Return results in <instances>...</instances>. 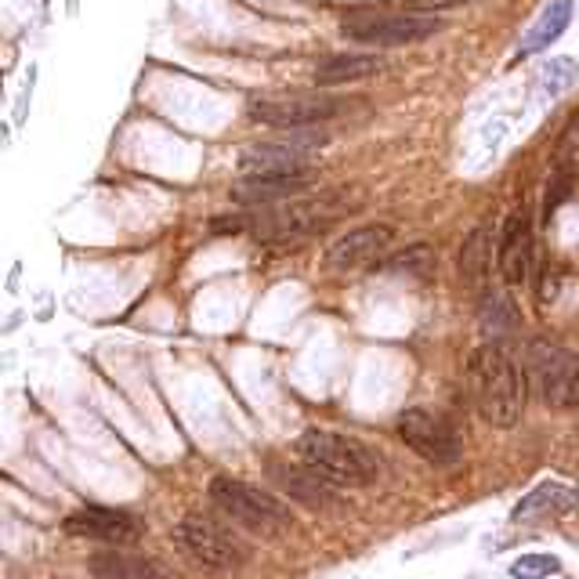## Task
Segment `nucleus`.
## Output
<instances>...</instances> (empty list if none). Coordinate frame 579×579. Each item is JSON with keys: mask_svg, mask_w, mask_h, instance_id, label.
Here are the masks:
<instances>
[{"mask_svg": "<svg viewBox=\"0 0 579 579\" xmlns=\"http://www.w3.org/2000/svg\"><path fill=\"white\" fill-rule=\"evenodd\" d=\"M297 456L301 464L319 475L330 485H344V489H359V485L377 482V460L370 456V449L359 446L355 438L333 435V431H304L297 438Z\"/></svg>", "mask_w": 579, "mask_h": 579, "instance_id": "2", "label": "nucleus"}, {"mask_svg": "<svg viewBox=\"0 0 579 579\" xmlns=\"http://www.w3.org/2000/svg\"><path fill=\"white\" fill-rule=\"evenodd\" d=\"M337 113H344V102H337L330 95H276L250 102V116L257 124L279 127V131H301V127L326 124Z\"/></svg>", "mask_w": 579, "mask_h": 579, "instance_id": "8", "label": "nucleus"}, {"mask_svg": "<svg viewBox=\"0 0 579 579\" xmlns=\"http://www.w3.org/2000/svg\"><path fill=\"white\" fill-rule=\"evenodd\" d=\"M276 478L286 493H294L297 500H304V504H315V507L337 504V496L330 493V482L312 475L308 467H304V471H297V467H276Z\"/></svg>", "mask_w": 579, "mask_h": 579, "instance_id": "20", "label": "nucleus"}, {"mask_svg": "<svg viewBox=\"0 0 579 579\" xmlns=\"http://www.w3.org/2000/svg\"><path fill=\"white\" fill-rule=\"evenodd\" d=\"M210 504L225 511L232 522L247 525L250 532L261 536H276V532L290 529L294 514L279 496L257 489V485L239 482V478H214L210 482Z\"/></svg>", "mask_w": 579, "mask_h": 579, "instance_id": "4", "label": "nucleus"}, {"mask_svg": "<svg viewBox=\"0 0 579 579\" xmlns=\"http://www.w3.org/2000/svg\"><path fill=\"white\" fill-rule=\"evenodd\" d=\"M210 232H250V214H225L210 221Z\"/></svg>", "mask_w": 579, "mask_h": 579, "instance_id": "26", "label": "nucleus"}, {"mask_svg": "<svg viewBox=\"0 0 579 579\" xmlns=\"http://www.w3.org/2000/svg\"><path fill=\"white\" fill-rule=\"evenodd\" d=\"M518 326V308L511 304V297L504 294H485L482 297V330L500 337V333Z\"/></svg>", "mask_w": 579, "mask_h": 579, "instance_id": "21", "label": "nucleus"}, {"mask_svg": "<svg viewBox=\"0 0 579 579\" xmlns=\"http://www.w3.org/2000/svg\"><path fill=\"white\" fill-rule=\"evenodd\" d=\"M326 138H304V142H268L254 145L239 156V171L243 174H290L308 171V145H323Z\"/></svg>", "mask_w": 579, "mask_h": 579, "instance_id": "13", "label": "nucleus"}, {"mask_svg": "<svg viewBox=\"0 0 579 579\" xmlns=\"http://www.w3.org/2000/svg\"><path fill=\"white\" fill-rule=\"evenodd\" d=\"M348 210V200L341 192H326V196H312V200H294L283 207H268L250 214V232L265 243H286V239H304L330 228L333 221Z\"/></svg>", "mask_w": 579, "mask_h": 579, "instance_id": "3", "label": "nucleus"}, {"mask_svg": "<svg viewBox=\"0 0 579 579\" xmlns=\"http://www.w3.org/2000/svg\"><path fill=\"white\" fill-rule=\"evenodd\" d=\"M431 268H435V250L424 247V243L406 247L402 254L384 261V272H417V276H424V272H431Z\"/></svg>", "mask_w": 579, "mask_h": 579, "instance_id": "22", "label": "nucleus"}, {"mask_svg": "<svg viewBox=\"0 0 579 579\" xmlns=\"http://www.w3.org/2000/svg\"><path fill=\"white\" fill-rule=\"evenodd\" d=\"M579 504V493L565 482H540L529 496L518 500V507L511 511V522H536L547 514H569Z\"/></svg>", "mask_w": 579, "mask_h": 579, "instance_id": "16", "label": "nucleus"}, {"mask_svg": "<svg viewBox=\"0 0 579 579\" xmlns=\"http://www.w3.org/2000/svg\"><path fill=\"white\" fill-rule=\"evenodd\" d=\"M489 265H493V232L478 225L460 247V279L478 290L485 283V276H489Z\"/></svg>", "mask_w": 579, "mask_h": 579, "instance_id": "18", "label": "nucleus"}, {"mask_svg": "<svg viewBox=\"0 0 579 579\" xmlns=\"http://www.w3.org/2000/svg\"><path fill=\"white\" fill-rule=\"evenodd\" d=\"M399 438L428 464H456L460 460V438L446 420L431 409H406L399 413Z\"/></svg>", "mask_w": 579, "mask_h": 579, "instance_id": "9", "label": "nucleus"}, {"mask_svg": "<svg viewBox=\"0 0 579 579\" xmlns=\"http://www.w3.org/2000/svg\"><path fill=\"white\" fill-rule=\"evenodd\" d=\"M312 167L308 171H290V174H243L232 196L239 203H254V207H265V203L290 200V196H301L308 185H312Z\"/></svg>", "mask_w": 579, "mask_h": 579, "instance_id": "14", "label": "nucleus"}, {"mask_svg": "<svg viewBox=\"0 0 579 579\" xmlns=\"http://www.w3.org/2000/svg\"><path fill=\"white\" fill-rule=\"evenodd\" d=\"M91 572L98 579H167L163 565L145 554L124 551V547H109V551L91 554Z\"/></svg>", "mask_w": 579, "mask_h": 579, "instance_id": "15", "label": "nucleus"}, {"mask_svg": "<svg viewBox=\"0 0 579 579\" xmlns=\"http://www.w3.org/2000/svg\"><path fill=\"white\" fill-rule=\"evenodd\" d=\"M569 22H572V0H554V4H547V11H543L540 19L532 22L529 33H525L522 55H536V51L551 48L554 40L569 29Z\"/></svg>", "mask_w": 579, "mask_h": 579, "instance_id": "17", "label": "nucleus"}, {"mask_svg": "<svg viewBox=\"0 0 579 579\" xmlns=\"http://www.w3.org/2000/svg\"><path fill=\"white\" fill-rule=\"evenodd\" d=\"M174 547L189 561L203 565V569H239L247 561L243 543L232 536L228 529H221L214 518H203V514H185L178 525H174Z\"/></svg>", "mask_w": 579, "mask_h": 579, "instance_id": "6", "label": "nucleus"}, {"mask_svg": "<svg viewBox=\"0 0 579 579\" xmlns=\"http://www.w3.org/2000/svg\"><path fill=\"white\" fill-rule=\"evenodd\" d=\"M442 22L435 15H420V11H359L344 19V37L355 44H370V48H399V44H417V40L435 37Z\"/></svg>", "mask_w": 579, "mask_h": 579, "instance_id": "5", "label": "nucleus"}, {"mask_svg": "<svg viewBox=\"0 0 579 579\" xmlns=\"http://www.w3.org/2000/svg\"><path fill=\"white\" fill-rule=\"evenodd\" d=\"M496 265L507 286H522L532 272V221L525 210L511 214L500 236V250H496Z\"/></svg>", "mask_w": 579, "mask_h": 579, "instance_id": "12", "label": "nucleus"}, {"mask_svg": "<svg viewBox=\"0 0 579 579\" xmlns=\"http://www.w3.org/2000/svg\"><path fill=\"white\" fill-rule=\"evenodd\" d=\"M529 373L540 388V399L551 409L579 406V355L551 341L529 344Z\"/></svg>", "mask_w": 579, "mask_h": 579, "instance_id": "7", "label": "nucleus"}, {"mask_svg": "<svg viewBox=\"0 0 579 579\" xmlns=\"http://www.w3.org/2000/svg\"><path fill=\"white\" fill-rule=\"evenodd\" d=\"M391 239H395V228L391 225L352 228L348 236L333 239V247L326 250V268H333V272H352V268L373 265V261L391 247Z\"/></svg>", "mask_w": 579, "mask_h": 579, "instance_id": "11", "label": "nucleus"}, {"mask_svg": "<svg viewBox=\"0 0 579 579\" xmlns=\"http://www.w3.org/2000/svg\"><path fill=\"white\" fill-rule=\"evenodd\" d=\"M380 69L377 55H333L326 62H319L315 69V80L319 84H352V80H362V76H373Z\"/></svg>", "mask_w": 579, "mask_h": 579, "instance_id": "19", "label": "nucleus"}, {"mask_svg": "<svg viewBox=\"0 0 579 579\" xmlns=\"http://www.w3.org/2000/svg\"><path fill=\"white\" fill-rule=\"evenodd\" d=\"M409 11H420V15H435V11L460 8V4H471V0H402Z\"/></svg>", "mask_w": 579, "mask_h": 579, "instance_id": "25", "label": "nucleus"}, {"mask_svg": "<svg viewBox=\"0 0 579 579\" xmlns=\"http://www.w3.org/2000/svg\"><path fill=\"white\" fill-rule=\"evenodd\" d=\"M561 572V561L551 558V554H525L511 565V576L514 579H547V576H558Z\"/></svg>", "mask_w": 579, "mask_h": 579, "instance_id": "23", "label": "nucleus"}, {"mask_svg": "<svg viewBox=\"0 0 579 579\" xmlns=\"http://www.w3.org/2000/svg\"><path fill=\"white\" fill-rule=\"evenodd\" d=\"M471 399L485 424L511 431L525 413V373L500 344H482L467 366Z\"/></svg>", "mask_w": 579, "mask_h": 579, "instance_id": "1", "label": "nucleus"}, {"mask_svg": "<svg viewBox=\"0 0 579 579\" xmlns=\"http://www.w3.org/2000/svg\"><path fill=\"white\" fill-rule=\"evenodd\" d=\"M576 80V62L572 58H558L551 66L543 69V87H547V95H558L561 87H569Z\"/></svg>", "mask_w": 579, "mask_h": 579, "instance_id": "24", "label": "nucleus"}, {"mask_svg": "<svg viewBox=\"0 0 579 579\" xmlns=\"http://www.w3.org/2000/svg\"><path fill=\"white\" fill-rule=\"evenodd\" d=\"M62 529L76 540H98L109 547H131L142 540V522L127 511H113V507H80L62 522Z\"/></svg>", "mask_w": 579, "mask_h": 579, "instance_id": "10", "label": "nucleus"}]
</instances>
